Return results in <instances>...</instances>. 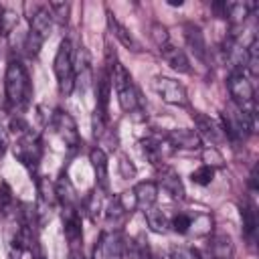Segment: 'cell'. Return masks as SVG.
Wrapping results in <instances>:
<instances>
[{
    "label": "cell",
    "mask_w": 259,
    "mask_h": 259,
    "mask_svg": "<svg viewBox=\"0 0 259 259\" xmlns=\"http://www.w3.org/2000/svg\"><path fill=\"white\" fill-rule=\"evenodd\" d=\"M223 134L231 142H245L255 132V103L249 107H239L233 101L223 111Z\"/></svg>",
    "instance_id": "6da1fadb"
},
{
    "label": "cell",
    "mask_w": 259,
    "mask_h": 259,
    "mask_svg": "<svg viewBox=\"0 0 259 259\" xmlns=\"http://www.w3.org/2000/svg\"><path fill=\"white\" fill-rule=\"evenodd\" d=\"M4 89H6V99L12 107L22 109L28 105L32 97V83L28 77L26 67L20 61H10L6 65V75H4Z\"/></svg>",
    "instance_id": "7a4b0ae2"
},
{
    "label": "cell",
    "mask_w": 259,
    "mask_h": 259,
    "mask_svg": "<svg viewBox=\"0 0 259 259\" xmlns=\"http://www.w3.org/2000/svg\"><path fill=\"white\" fill-rule=\"evenodd\" d=\"M107 73H109V79H111V87L115 89V95H117V101H119V107L127 113L136 111L140 107V93L134 85V79L130 75V71L119 63V61H109L107 65Z\"/></svg>",
    "instance_id": "3957f363"
},
{
    "label": "cell",
    "mask_w": 259,
    "mask_h": 259,
    "mask_svg": "<svg viewBox=\"0 0 259 259\" xmlns=\"http://www.w3.org/2000/svg\"><path fill=\"white\" fill-rule=\"evenodd\" d=\"M53 69H55V75H57L59 93L63 97H69L73 93V89H75V61H73L71 40H63L59 45V51L55 55Z\"/></svg>",
    "instance_id": "277c9868"
},
{
    "label": "cell",
    "mask_w": 259,
    "mask_h": 259,
    "mask_svg": "<svg viewBox=\"0 0 259 259\" xmlns=\"http://www.w3.org/2000/svg\"><path fill=\"white\" fill-rule=\"evenodd\" d=\"M51 24H53V18L47 10V6H40L32 12L30 16V30H28V36H26V51L30 55H36L45 42V38L49 36L51 32Z\"/></svg>",
    "instance_id": "5b68a950"
},
{
    "label": "cell",
    "mask_w": 259,
    "mask_h": 259,
    "mask_svg": "<svg viewBox=\"0 0 259 259\" xmlns=\"http://www.w3.org/2000/svg\"><path fill=\"white\" fill-rule=\"evenodd\" d=\"M12 150H14V156L18 158V162H22L26 168H32V170L38 166V162L42 158L40 140L32 130H28L22 136H18V140H16Z\"/></svg>",
    "instance_id": "8992f818"
},
{
    "label": "cell",
    "mask_w": 259,
    "mask_h": 259,
    "mask_svg": "<svg viewBox=\"0 0 259 259\" xmlns=\"http://www.w3.org/2000/svg\"><path fill=\"white\" fill-rule=\"evenodd\" d=\"M227 87H229V93H231L235 105L249 107V105L255 103L253 101L255 99V89H253L251 79L245 75V71H231L229 79H227Z\"/></svg>",
    "instance_id": "52a82bcc"
},
{
    "label": "cell",
    "mask_w": 259,
    "mask_h": 259,
    "mask_svg": "<svg viewBox=\"0 0 259 259\" xmlns=\"http://www.w3.org/2000/svg\"><path fill=\"white\" fill-rule=\"evenodd\" d=\"M51 123H53V127L57 130V134L61 136V140L65 142L67 148L75 150V148L81 144V136H79L77 123H75V119H73L67 111L57 109V111L51 115Z\"/></svg>",
    "instance_id": "ba28073f"
},
{
    "label": "cell",
    "mask_w": 259,
    "mask_h": 259,
    "mask_svg": "<svg viewBox=\"0 0 259 259\" xmlns=\"http://www.w3.org/2000/svg\"><path fill=\"white\" fill-rule=\"evenodd\" d=\"M154 87L158 91V95L170 103V105H188V95L186 89L182 87V83L170 79V77H156L154 79Z\"/></svg>",
    "instance_id": "9c48e42d"
},
{
    "label": "cell",
    "mask_w": 259,
    "mask_h": 259,
    "mask_svg": "<svg viewBox=\"0 0 259 259\" xmlns=\"http://www.w3.org/2000/svg\"><path fill=\"white\" fill-rule=\"evenodd\" d=\"M121 239L117 233L103 231L93 247V259H121Z\"/></svg>",
    "instance_id": "30bf717a"
},
{
    "label": "cell",
    "mask_w": 259,
    "mask_h": 259,
    "mask_svg": "<svg viewBox=\"0 0 259 259\" xmlns=\"http://www.w3.org/2000/svg\"><path fill=\"white\" fill-rule=\"evenodd\" d=\"M142 146H144L146 158H148L154 166L164 164V160L174 152V148H172V144L166 140V136H162V138H158V136L146 138V140L142 142Z\"/></svg>",
    "instance_id": "8fae6325"
},
{
    "label": "cell",
    "mask_w": 259,
    "mask_h": 259,
    "mask_svg": "<svg viewBox=\"0 0 259 259\" xmlns=\"http://www.w3.org/2000/svg\"><path fill=\"white\" fill-rule=\"evenodd\" d=\"M184 30V40L190 49V53L198 59V61H206V55H208V49H206V40H204V34L200 30V26H196L194 22H186L182 26Z\"/></svg>",
    "instance_id": "7c38bea8"
},
{
    "label": "cell",
    "mask_w": 259,
    "mask_h": 259,
    "mask_svg": "<svg viewBox=\"0 0 259 259\" xmlns=\"http://www.w3.org/2000/svg\"><path fill=\"white\" fill-rule=\"evenodd\" d=\"M192 119H194V123H196V127H198V138L202 140V138H206L208 142H212V144H219L223 138H225V134H223V127L214 121V119H210L208 115H204V113H200V111H194L192 113Z\"/></svg>",
    "instance_id": "4fadbf2b"
},
{
    "label": "cell",
    "mask_w": 259,
    "mask_h": 259,
    "mask_svg": "<svg viewBox=\"0 0 259 259\" xmlns=\"http://www.w3.org/2000/svg\"><path fill=\"white\" fill-rule=\"evenodd\" d=\"M166 140L172 144V148H180V150H200L202 148V140L198 138L196 132L180 127V130H172L166 134Z\"/></svg>",
    "instance_id": "5bb4252c"
},
{
    "label": "cell",
    "mask_w": 259,
    "mask_h": 259,
    "mask_svg": "<svg viewBox=\"0 0 259 259\" xmlns=\"http://www.w3.org/2000/svg\"><path fill=\"white\" fill-rule=\"evenodd\" d=\"M89 162L93 166V172H95V178H97V186L101 190H107L109 188V164H107V154L101 150V148H93L89 152Z\"/></svg>",
    "instance_id": "9a60e30c"
},
{
    "label": "cell",
    "mask_w": 259,
    "mask_h": 259,
    "mask_svg": "<svg viewBox=\"0 0 259 259\" xmlns=\"http://www.w3.org/2000/svg\"><path fill=\"white\" fill-rule=\"evenodd\" d=\"M158 184L172 196V198H178V200H182L184 198V184H182V180H180V176H178V172L176 170H172L170 166H162L160 168V178H158Z\"/></svg>",
    "instance_id": "2e32d148"
},
{
    "label": "cell",
    "mask_w": 259,
    "mask_h": 259,
    "mask_svg": "<svg viewBox=\"0 0 259 259\" xmlns=\"http://www.w3.org/2000/svg\"><path fill=\"white\" fill-rule=\"evenodd\" d=\"M107 26H109V30H111V34L125 47V49H130V51H134V53H138L140 51V42L134 38V34L130 32V28L127 26H123L117 18H115V14L113 12H109L107 10Z\"/></svg>",
    "instance_id": "e0dca14e"
},
{
    "label": "cell",
    "mask_w": 259,
    "mask_h": 259,
    "mask_svg": "<svg viewBox=\"0 0 259 259\" xmlns=\"http://www.w3.org/2000/svg\"><path fill=\"white\" fill-rule=\"evenodd\" d=\"M160 55H162V59H164L174 71H178V73H188V71H190L188 57H186V53H184L182 49H178V47H174V45L168 42L166 47L160 49Z\"/></svg>",
    "instance_id": "ac0fdd59"
},
{
    "label": "cell",
    "mask_w": 259,
    "mask_h": 259,
    "mask_svg": "<svg viewBox=\"0 0 259 259\" xmlns=\"http://www.w3.org/2000/svg\"><path fill=\"white\" fill-rule=\"evenodd\" d=\"M241 219H243V233L247 237V241L253 245L255 239H257V208H255V202L253 200H245L241 204Z\"/></svg>",
    "instance_id": "d6986e66"
},
{
    "label": "cell",
    "mask_w": 259,
    "mask_h": 259,
    "mask_svg": "<svg viewBox=\"0 0 259 259\" xmlns=\"http://www.w3.org/2000/svg\"><path fill=\"white\" fill-rule=\"evenodd\" d=\"M255 8H257L255 2H227L225 4V18H229L233 24H243Z\"/></svg>",
    "instance_id": "ffe728a7"
},
{
    "label": "cell",
    "mask_w": 259,
    "mask_h": 259,
    "mask_svg": "<svg viewBox=\"0 0 259 259\" xmlns=\"http://www.w3.org/2000/svg\"><path fill=\"white\" fill-rule=\"evenodd\" d=\"M132 190H134L136 200H138L140 206H144V208L154 206V202H156V198H158V184H156V182H152V180L138 182Z\"/></svg>",
    "instance_id": "44dd1931"
},
{
    "label": "cell",
    "mask_w": 259,
    "mask_h": 259,
    "mask_svg": "<svg viewBox=\"0 0 259 259\" xmlns=\"http://www.w3.org/2000/svg\"><path fill=\"white\" fill-rule=\"evenodd\" d=\"M55 194H57V198L61 200L63 206H67V204L77 206V192H75L73 184L69 182L67 174H61V176H59V180H57V184H55Z\"/></svg>",
    "instance_id": "7402d4cb"
},
{
    "label": "cell",
    "mask_w": 259,
    "mask_h": 259,
    "mask_svg": "<svg viewBox=\"0 0 259 259\" xmlns=\"http://www.w3.org/2000/svg\"><path fill=\"white\" fill-rule=\"evenodd\" d=\"M210 255L212 259H231L233 257V243L229 235H214L210 241Z\"/></svg>",
    "instance_id": "603a6c76"
},
{
    "label": "cell",
    "mask_w": 259,
    "mask_h": 259,
    "mask_svg": "<svg viewBox=\"0 0 259 259\" xmlns=\"http://www.w3.org/2000/svg\"><path fill=\"white\" fill-rule=\"evenodd\" d=\"M245 69L251 73V77L259 75V40H257V36H253L251 42L245 47Z\"/></svg>",
    "instance_id": "cb8c5ba5"
},
{
    "label": "cell",
    "mask_w": 259,
    "mask_h": 259,
    "mask_svg": "<svg viewBox=\"0 0 259 259\" xmlns=\"http://www.w3.org/2000/svg\"><path fill=\"white\" fill-rule=\"evenodd\" d=\"M144 217H146V223H148V227H150L152 231L164 233V231L168 229V219H166V214H164L160 208L150 206V208L144 210Z\"/></svg>",
    "instance_id": "d4e9b609"
},
{
    "label": "cell",
    "mask_w": 259,
    "mask_h": 259,
    "mask_svg": "<svg viewBox=\"0 0 259 259\" xmlns=\"http://www.w3.org/2000/svg\"><path fill=\"white\" fill-rule=\"evenodd\" d=\"M49 14L53 20H57L59 24H65L69 20V10H71V4L69 2H49L47 6Z\"/></svg>",
    "instance_id": "484cf974"
},
{
    "label": "cell",
    "mask_w": 259,
    "mask_h": 259,
    "mask_svg": "<svg viewBox=\"0 0 259 259\" xmlns=\"http://www.w3.org/2000/svg\"><path fill=\"white\" fill-rule=\"evenodd\" d=\"M210 229H212V217L210 214L198 212L196 217H192L190 231H194L196 235H206V233H210Z\"/></svg>",
    "instance_id": "4316f807"
},
{
    "label": "cell",
    "mask_w": 259,
    "mask_h": 259,
    "mask_svg": "<svg viewBox=\"0 0 259 259\" xmlns=\"http://www.w3.org/2000/svg\"><path fill=\"white\" fill-rule=\"evenodd\" d=\"M212 178H214V168H210V166H206V164H202L200 168H196V170L190 174V180H192L194 184H198V186L210 184Z\"/></svg>",
    "instance_id": "83f0119b"
},
{
    "label": "cell",
    "mask_w": 259,
    "mask_h": 259,
    "mask_svg": "<svg viewBox=\"0 0 259 259\" xmlns=\"http://www.w3.org/2000/svg\"><path fill=\"white\" fill-rule=\"evenodd\" d=\"M170 259H202V255L192 245H178L170 249Z\"/></svg>",
    "instance_id": "f1b7e54d"
},
{
    "label": "cell",
    "mask_w": 259,
    "mask_h": 259,
    "mask_svg": "<svg viewBox=\"0 0 259 259\" xmlns=\"http://www.w3.org/2000/svg\"><path fill=\"white\" fill-rule=\"evenodd\" d=\"M190 225H192V217L186 214V212L174 214V217H172V223H170V227H172L176 233H180V235L190 233Z\"/></svg>",
    "instance_id": "f546056e"
},
{
    "label": "cell",
    "mask_w": 259,
    "mask_h": 259,
    "mask_svg": "<svg viewBox=\"0 0 259 259\" xmlns=\"http://www.w3.org/2000/svg\"><path fill=\"white\" fill-rule=\"evenodd\" d=\"M150 30H152L150 34H152V38H154V42H156V47H158V49H162V47H166V45L170 42V36H168V30H166V26H164V24L154 22Z\"/></svg>",
    "instance_id": "4dcf8cb0"
},
{
    "label": "cell",
    "mask_w": 259,
    "mask_h": 259,
    "mask_svg": "<svg viewBox=\"0 0 259 259\" xmlns=\"http://www.w3.org/2000/svg\"><path fill=\"white\" fill-rule=\"evenodd\" d=\"M202 158H204V162H206V166H210V168H223L225 166V160H223V156L217 152V148H206V150H202Z\"/></svg>",
    "instance_id": "1f68e13d"
},
{
    "label": "cell",
    "mask_w": 259,
    "mask_h": 259,
    "mask_svg": "<svg viewBox=\"0 0 259 259\" xmlns=\"http://www.w3.org/2000/svg\"><path fill=\"white\" fill-rule=\"evenodd\" d=\"M12 202H14V198H12L10 186H8V184H2V186H0V214H4V212L12 206Z\"/></svg>",
    "instance_id": "d6a6232c"
},
{
    "label": "cell",
    "mask_w": 259,
    "mask_h": 259,
    "mask_svg": "<svg viewBox=\"0 0 259 259\" xmlns=\"http://www.w3.org/2000/svg\"><path fill=\"white\" fill-rule=\"evenodd\" d=\"M119 174H121V178H132L136 174V166L125 156L119 158Z\"/></svg>",
    "instance_id": "836d02e7"
},
{
    "label": "cell",
    "mask_w": 259,
    "mask_h": 259,
    "mask_svg": "<svg viewBox=\"0 0 259 259\" xmlns=\"http://www.w3.org/2000/svg\"><path fill=\"white\" fill-rule=\"evenodd\" d=\"M249 186H251V190L255 192L259 186H257V166H253L251 168V174H249Z\"/></svg>",
    "instance_id": "e575fe53"
},
{
    "label": "cell",
    "mask_w": 259,
    "mask_h": 259,
    "mask_svg": "<svg viewBox=\"0 0 259 259\" xmlns=\"http://www.w3.org/2000/svg\"><path fill=\"white\" fill-rule=\"evenodd\" d=\"M6 146H8V134H6V130L0 125V154L6 150Z\"/></svg>",
    "instance_id": "d590c367"
},
{
    "label": "cell",
    "mask_w": 259,
    "mask_h": 259,
    "mask_svg": "<svg viewBox=\"0 0 259 259\" xmlns=\"http://www.w3.org/2000/svg\"><path fill=\"white\" fill-rule=\"evenodd\" d=\"M4 12H6V8L0 4V34H2V22H4Z\"/></svg>",
    "instance_id": "8d00e7d4"
},
{
    "label": "cell",
    "mask_w": 259,
    "mask_h": 259,
    "mask_svg": "<svg viewBox=\"0 0 259 259\" xmlns=\"http://www.w3.org/2000/svg\"><path fill=\"white\" fill-rule=\"evenodd\" d=\"M168 4H170V6H182V0H170Z\"/></svg>",
    "instance_id": "74e56055"
}]
</instances>
